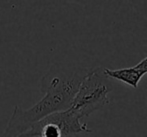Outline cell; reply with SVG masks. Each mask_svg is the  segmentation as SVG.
Masks as SVG:
<instances>
[{
  "mask_svg": "<svg viewBox=\"0 0 147 137\" xmlns=\"http://www.w3.org/2000/svg\"><path fill=\"white\" fill-rule=\"evenodd\" d=\"M90 69L75 64L53 63L40 81V91L44 96L28 109L15 105L2 135L21 136L43 117L68 109Z\"/></svg>",
  "mask_w": 147,
  "mask_h": 137,
  "instance_id": "1",
  "label": "cell"
},
{
  "mask_svg": "<svg viewBox=\"0 0 147 137\" xmlns=\"http://www.w3.org/2000/svg\"><path fill=\"white\" fill-rule=\"evenodd\" d=\"M112 90L113 84L104 73V68H91L82 80L70 108L75 110L82 119L86 118L109 104L108 94Z\"/></svg>",
  "mask_w": 147,
  "mask_h": 137,
  "instance_id": "2",
  "label": "cell"
},
{
  "mask_svg": "<svg viewBox=\"0 0 147 137\" xmlns=\"http://www.w3.org/2000/svg\"><path fill=\"white\" fill-rule=\"evenodd\" d=\"M75 110L68 108L57 111L35 122L21 136L27 137H64L75 136L80 133H91L87 124Z\"/></svg>",
  "mask_w": 147,
  "mask_h": 137,
  "instance_id": "3",
  "label": "cell"
},
{
  "mask_svg": "<svg viewBox=\"0 0 147 137\" xmlns=\"http://www.w3.org/2000/svg\"><path fill=\"white\" fill-rule=\"evenodd\" d=\"M104 73L111 79L119 80V81L126 83L133 88H137L139 81L144 76L143 72L138 68H136L135 66L115 70L104 68Z\"/></svg>",
  "mask_w": 147,
  "mask_h": 137,
  "instance_id": "4",
  "label": "cell"
},
{
  "mask_svg": "<svg viewBox=\"0 0 147 137\" xmlns=\"http://www.w3.org/2000/svg\"><path fill=\"white\" fill-rule=\"evenodd\" d=\"M135 67L141 70L144 74H146L147 73V57L144 58L143 60H141L138 64H136Z\"/></svg>",
  "mask_w": 147,
  "mask_h": 137,
  "instance_id": "5",
  "label": "cell"
},
{
  "mask_svg": "<svg viewBox=\"0 0 147 137\" xmlns=\"http://www.w3.org/2000/svg\"><path fill=\"white\" fill-rule=\"evenodd\" d=\"M1 14H2V12H1V10H0V18H1Z\"/></svg>",
  "mask_w": 147,
  "mask_h": 137,
  "instance_id": "6",
  "label": "cell"
}]
</instances>
